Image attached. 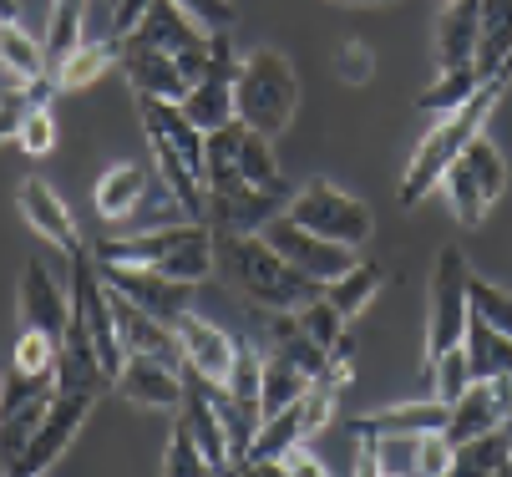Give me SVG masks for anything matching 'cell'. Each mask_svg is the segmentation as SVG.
Segmentation results:
<instances>
[{"label":"cell","mask_w":512,"mask_h":477,"mask_svg":"<svg viewBox=\"0 0 512 477\" xmlns=\"http://www.w3.org/2000/svg\"><path fill=\"white\" fill-rule=\"evenodd\" d=\"M426 376H431V396L436 401H457L467 391V325H472V305H467V259L457 244H447L436 254L431 269V300H426Z\"/></svg>","instance_id":"6da1fadb"},{"label":"cell","mask_w":512,"mask_h":477,"mask_svg":"<svg viewBox=\"0 0 512 477\" xmlns=\"http://www.w3.org/2000/svg\"><path fill=\"white\" fill-rule=\"evenodd\" d=\"M507 87H512V61L502 66L497 77H487L482 82V92L472 97V102H462L457 112H447L442 122H431V132L416 143V153H411V163H406V173H401V209H416V203L447 178V168L482 138V127H487V117L497 112V102L507 97Z\"/></svg>","instance_id":"7a4b0ae2"},{"label":"cell","mask_w":512,"mask_h":477,"mask_svg":"<svg viewBox=\"0 0 512 477\" xmlns=\"http://www.w3.org/2000/svg\"><path fill=\"white\" fill-rule=\"evenodd\" d=\"M92 259L102 264H137V269H158L168 280H183V285H203L218 264V239L208 224H163V229H148V234H127V239H102L92 244Z\"/></svg>","instance_id":"3957f363"},{"label":"cell","mask_w":512,"mask_h":477,"mask_svg":"<svg viewBox=\"0 0 512 477\" xmlns=\"http://www.w3.org/2000/svg\"><path fill=\"white\" fill-rule=\"evenodd\" d=\"M218 264L239 280V290L254 300V310H300L325 285L305 280L295 264H284L259 234H224L218 239Z\"/></svg>","instance_id":"277c9868"},{"label":"cell","mask_w":512,"mask_h":477,"mask_svg":"<svg viewBox=\"0 0 512 477\" xmlns=\"http://www.w3.org/2000/svg\"><path fill=\"white\" fill-rule=\"evenodd\" d=\"M300 107V77L295 61L274 46H259L244 56L239 82H234V112L249 132H264V138H279V132L295 122Z\"/></svg>","instance_id":"5b68a950"},{"label":"cell","mask_w":512,"mask_h":477,"mask_svg":"<svg viewBox=\"0 0 512 477\" xmlns=\"http://www.w3.org/2000/svg\"><path fill=\"white\" fill-rule=\"evenodd\" d=\"M284 214L300 229H310L330 244H345V249H360L376 234V219H371V209H365V198H355L350 188H340L330 178H310L300 193H289Z\"/></svg>","instance_id":"8992f818"},{"label":"cell","mask_w":512,"mask_h":477,"mask_svg":"<svg viewBox=\"0 0 512 477\" xmlns=\"http://www.w3.org/2000/svg\"><path fill=\"white\" fill-rule=\"evenodd\" d=\"M442 188H447V198H452L457 224H462V229H477V224L492 214V203L502 198V188H507V158L497 153L492 138H477V143L447 168Z\"/></svg>","instance_id":"52a82bcc"},{"label":"cell","mask_w":512,"mask_h":477,"mask_svg":"<svg viewBox=\"0 0 512 477\" xmlns=\"http://www.w3.org/2000/svg\"><path fill=\"white\" fill-rule=\"evenodd\" d=\"M92 406H97L92 391H51V406H46V417H41L31 447L21 452V462H16L6 477H41L56 457H66V447L82 437Z\"/></svg>","instance_id":"ba28073f"},{"label":"cell","mask_w":512,"mask_h":477,"mask_svg":"<svg viewBox=\"0 0 512 477\" xmlns=\"http://www.w3.org/2000/svg\"><path fill=\"white\" fill-rule=\"evenodd\" d=\"M259 239H264L284 264H295L305 280H315V285H330V280H340V275H345V269H355V249L330 244V239H320V234L300 229L289 214L269 219V224L259 229Z\"/></svg>","instance_id":"9c48e42d"},{"label":"cell","mask_w":512,"mask_h":477,"mask_svg":"<svg viewBox=\"0 0 512 477\" xmlns=\"http://www.w3.org/2000/svg\"><path fill=\"white\" fill-rule=\"evenodd\" d=\"M87 254H92V249H87ZM92 264H97V275H102L107 290H117L122 300H132L137 310H148V315H158V320H168V325H178V320L188 315V300H193V290H198V285H183V280L158 275V269L102 264V259H92Z\"/></svg>","instance_id":"30bf717a"},{"label":"cell","mask_w":512,"mask_h":477,"mask_svg":"<svg viewBox=\"0 0 512 477\" xmlns=\"http://www.w3.org/2000/svg\"><path fill=\"white\" fill-rule=\"evenodd\" d=\"M502 422H512V376H497V381H467V391L452 401L447 437L462 447V442H477V437L497 432Z\"/></svg>","instance_id":"8fae6325"},{"label":"cell","mask_w":512,"mask_h":477,"mask_svg":"<svg viewBox=\"0 0 512 477\" xmlns=\"http://www.w3.org/2000/svg\"><path fill=\"white\" fill-rule=\"evenodd\" d=\"M107 295H112V315H117V335H122V351H127V356H148V361H163V366H173V371L188 366V361H183L178 325H168V320H158V315H148V310H137V305L122 300L117 290H107Z\"/></svg>","instance_id":"7c38bea8"},{"label":"cell","mask_w":512,"mask_h":477,"mask_svg":"<svg viewBox=\"0 0 512 477\" xmlns=\"http://www.w3.org/2000/svg\"><path fill=\"white\" fill-rule=\"evenodd\" d=\"M16 203H21V219H26V229L36 239H46L61 254H87V239H82L77 219H71L66 198H56V188L46 178H26L21 193H16Z\"/></svg>","instance_id":"4fadbf2b"},{"label":"cell","mask_w":512,"mask_h":477,"mask_svg":"<svg viewBox=\"0 0 512 477\" xmlns=\"http://www.w3.org/2000/svg\"><path fill=\"white\" fill-rule=\"evenodd\" d=\"M178 340H183V361H188L193 376H203L208 386H229L234 361H239V340L224 325H213V320L188 310L178 320Z\"/></svg>","instance_id":"5bb4252c"},{"label":"cell","mask_w":512,"mask_h":477,"mask_svg":"<svg viewBox=\"0 0 512 477\" xmlns=\"http://www.w3.org/2000/svg\"><path fill=\"white\" fill-rule=\"evenodd\" d=\"M112 391H122L132 406H148V412H178L183 406V371L148 361V356H127Z\"/></svg>","instance_id":"9a60e30c"},{"label":"cell","mask_w":512,"mask_h":477,"mask_svg":"<svg viewBox=\"0 0 512 477\" xmlns=\"http://www.w3.org/2000/svg\"><path fill=\"white\" fill-rule=\"evenodd\" d=\"M122 77L132 87V97H163V102H183L188 97V82L178 72V61L168 51H153L142 41H122Z\"/></svg>","instance_id":"2e32d148"},{"label":"cell","mask_w":512,"mask_h":477,"mask_svg":"<svg viewBox=\"0 0 512 477\" xmlns=\"http://www.w3.org/2000/svg\"><path fill=\"white\" fill-rule=\"evenodd\" d=\"M16 310H21V325L46 330V335H56V340H61V335H66V325H71V305H66L61 285L51 280V269H46L41 259H26V269H21Z\"/></svg>","instance_id":"e0dca14e"},{"label":"cell","mask_w":512,"mask_h":477,"mask_svg":"<svg viewBox=\"0 0 512 477\" xmlns=\"http://www.w3.org/2000/svg\"><path fill=\"white\" fill-rule=\"evenodd\" d=\"M452 401H401V406H381L371 417H355L350 437H426V432H447Z\"/></svg>","instance_id":"ac0fdd59"},{"label":"cell","mask_w":512,"mask_h":477,"mask_svg":"<svg viewBox=\"0 0 512 477\" xmlns=\"http://www.w3.org/2000/svg\"><path fill=\"white\" fill-rule=\"evenodd\" d=\"M259 335H264V346L259 351H269V356H284L289 366H300L310 381L325 371V351L310 340V330L295 320V310H259Z\"/></svg>","instance_id":"d6986e66"},{"label":"cell","mask_w":512,"mask_h":477,"mask_svg":"<svg viewBox=\"0 0 512 477\" xmlns=\"http://www.w3.org/2000/svg\"><path fill=\"white\" fill-rule=\"evenodd\" d=\"M56 391H92V396H102L112 381H107V371H102V361H97V346H92V335H87V325L71 315V325H66V335H61V351H56Z\"/></svg>","instance_id":"ffe728a7"},{"label":"cell","mask_w":512,"mask_h":477,"mask_svg":"<svg viewBox=\"0 0 512 477\" xmlns=\"http://www.w3.org/2000/svg\"><path fill=\"white\" fill-rule=\"evenodd\" d=\"M477 36H482V0H447L442 21H436V72L472 66Z\"/></svg>","instance_id":"44dd1931"},{"label":"cell","mask_w":512,"mask_h":477,"mask_svg":"<svg viewBox=\"0 0 512 477\" xmlns=\"http://www.w3.org/2000/svg\"><path fill=\"white\" fill-rule=\"evenodd\" d=\"M122 41H142V46H153V51L183 56V51L208 46V31H203L193 16H183V11L173 6V0H153L148 16H142V21L132 26V36H122Z\"/></svg>","instance_id":"7402d4cb"},{"label":"cell","mask_w":512,"mask_h":477,"mask_svg":"<svg viewBox=\"0 0 512 477\" xmlns=\"http://www.w3.org/2000/svg\"><path fill=\"white\" fill-rule=\"evenodd\" d=\"M117 61H122V36L102 31V36H87L77 51H71L56 72H51V82H56V92H82V87H92L97 77H107Z\"/></svg>","instance_id":"603a6c76"},{"label":"cell","mask_w":512,"mask_h":477,"mask_svg":"<svg viewBox=\"0 0 512 477\" xmlns=\"http://www.w3.org/2000/svg\"><path fill=\"white\" fill-rule=\"evenodd\" d=\"M0 72L21 87H36L51 77V61H46V41L31 36L21 21H0Z\"/></svg>","instance_id":"cb8c5ba5"},{"label":"cell","mask_w":512,"mask_h":477,"mask_svg":"<svg viewBox=\"0 0 512 477\" xmlns=\"http://www.w3.org/2000/svg\"><path fill=\"white\" fill-rule=\"evenodd\" d=\"M512 61V0H482V36H477V77H497Z\"/></svg>","instance_id":"d4e9b609"},{"label":"cell","mask_w":512,"mask_h":477,"mask_svg":"<svg viewBox=\"0 0 512 477\" xmlns=\"http://www.w3.org/2000/svg\"><path fill=\"white\" fill-rule=\"evenodd\" d=\"M467 376H472V381L512 376V335L492 330V325L477 320V315H472V325H467Z\"/></svg>","instance_id":"484cf974"},{"label":"cell","mask_w":512,"mask_h":477,"mask_svg":"<svg viewBox=\"0 0 512 477\" xmlns=\"http://www.w3.org/2000/svg\"><path fill=\"white\" fill-rule=\"evenodd\" d=\"M142 193H148V173H142V163H117V168H107L102 178H97V214L107 219V224H117V219H127L137 203H142Z\"/></svg>","instance_id":"4316f807"},{"label":"cell","mask_w":512,"mask_h":477,"mask_svg":"<svg viewBox=\"0 0 512 477\" xmlns=\"http://www.w3.org/2000/svg\"><path fill=\"white\" fill-rule=\"evenodd\" d=\"M87 11H92V0H51V11H46V61H51V72L87 41Z\"/></svg>","instance_id":"83f0119b"},{"label":"cell","mask_w":512,"mask_h":477,"mask_svg":"<svg viewBox=\"0 0 512 477\" xmlns=\"http://www.w3.org/2000/svg\"><path fill=\"white\" fill-rule=\"evenodd\" d=\"M310 391V376L300 371V366H289L284 356H269L264 351V386H259V427L269 422V417H279V412H289L300 396Z\"/></svg>","instance_id":"f1b7e54d"},{"label":"cell","mask_w":512,"mask_h":477,"mask_svg":"<svg viewBox=\"0 0 512 477\" xmlns=\"http://www.w3.org/2000/svg\"><path fill=\"white\" fill-rule=\"evenodd\" d=\"M381 290H386V269L365 259V264L345 269L340 280H330V285H325V300H330V305H335L345 320H355V315H365V310H371V300H376Z\"/></svg>","instance_id":"f546056e"},{"label":"cell","mask_w":512,"mask_h":477,"mask_svg":"<svg viewBox=\"0 0 512 477\" xmlns=\"http://www.w3.org/2000/svg\"><path fill=\"white\" fill-rule=\"evenodd\" d=\"M234 168H239L244 183L269 188V193H284L279 158H274V138H264V132H249L244 122H239V138H234Z\"/></svg>","instance_id":"4dcf8cb0"},{"label":"cell","mask_w":512,"mask_h":477,"mask_svg":"<svg viewBox=\"0 0 512 477\" xmlns=\"http://www.w3.org/2000/svg\"><path fill=\"white\" fill-rule=\"evenodd\" d=\"M507 457H512V422H502L497 432H487L477 442H462L447 477H497L507 467Z\"/></svg>","instance_id":"1f68e13d"},{"label":"cell","mask_w":512,"mask_h":477,"mask_svg":"<svg viewBox=\"0 0 512 477\" xmlns=\"http://www.w3.org/2000/svg\"><path fill=\"white\" fill-rule=\"evenodd\" d=\"M56 351H61V340H56V335L21 325L16 346H11V376H26V381H51V376H56Z\"/></svg>","instance_id":"d6a6232c"},{"label":"cell","mask_w":512,"mask_h":477,"mask_svg":"<svg viewBox=\"0 0 512 477\" xmlns=\"http://www.w3.org/2000/svg\"><path fill=\"white\" fill-rule=\"evenodd\" d=\"M477 92H482L477 66H457V72H436V82L416 97V107L431 112V117H447V112H457L462 102H472Z\"/></svg>","instance_id":"836d02e7"},{"label":"cell","mask_w":512,"mask_h":477,"mask_svg":"<svg viewBox=\"0 0 512 477\" xmlns=\"http://www.w3.org/2000/svg\"><path fill=\"white\" fill-rule=\"evenodd\" d=\"M300 442H305V432H300V401H295L289 412L269 417V422L254 432V442H249L244 462H279L289 447H300Z\"/></svg>","instance_id":"e575fe53"},{"label":"cell","mask_w":512,"mask_h":477,"mask_svg":"<svg viewBox=\"0 0 512 477\" xmlns=\"http://www.w3.org/2000/svg\"><path fill=\"white\" fill-rule=\"evenodd\" d=\"M51 97H56V82H51V77L36 82V87L11 82L6 92H0V143H16V132H21L26 112H31V107H46Z\"/></svg>","instance_id":"d590c367"},{"label":"cell","mask_w":512,"mask_h":477,"mask_svg":"<svg viewBox=\"0 0 512 477\" xmlns=\"http://www.w3.org/2000/svg\"><path fill=\"white\" fill-rule=\"evenodd\" d=\"M163 477H213V467H208V457L198 452V442H193L183 412L173 417V437H168V452H163Z\"/></svg>","instance_id":"8d00e7d4"},{"label":"cell","mask_w":512,"mask_h":477,"mask_svg":"<svg viewBox=\"0 0 512 477\" xmlns=\"http://www.w3.org/2000/svg\"><path fill=\"white\" fill-rule=\"evenodd\" d=\"M467 305H472V315H477V320H487L492 330L512 335V295H507L502 285H492V280L472 275V269H467Z\"/></svg>","instance_id":"74e56055"},{"label":"cell","mask_w":512,"mask_h":477,"mask_svg":"<svg viewBox=\"0 0 512 477\" xmlns=\"http://www.w3.org/2000/svg\"><path fill=\"white\" fill-rule=\"evenodd\" d=\"M259 386H264V351L259 346H244L239 340V361H234V376H229V396L244 406V412L259 422Z\"/></svg>","instance_id":"f35d334b"},{"label":"cell","mask_w":512,"mask_h":477,"mask_svg":"<svg viewBox=\"0 0 512 477\" xmlns=\"http://www.w3.org/2000/svg\"><path fill=\"white\" fill-rule=\"evenodd\" d=\"M295 320L310 330V340H315V346H320L325 356H330V346H335V340L350 330V320H345V315H340V310L325 300V290H320L310 305H300V310H295Z\"/></svg>","instance_id":"ab89813d"},{"label":"cell","mask_w":512,"mask_h":477,"mask_svg":"<svg viewBox=\"0 0 512 477\" xmlns=\"http://www.w3.org/2000/svg\"><path fill=\"white\" fill-rule=\"evenodd\" d=\"M452 457H457V442L447 432L411 437V477H447Z\"/></svg>","instance_id":"60d3db41"},{"label":"cell","mask_w":512,"mask_h":477,"mask_svg":"<svg viewBox=\"0 0 512 477\" xmlns=\"http://www.w3.org/2000/svg\"><path fill=\"white\" fill-rule=\"evenodd\" d=\"M335 401H340V391L330 386V381H310V391L300 396V432H305V442L310 437H320L325 427H330V417H335Z\"/></svg>","instance_id":"b9f144b4"},{"label":"cell","mask_w":512,"mask_h":477,"mask_svg":"<svg viewBox=\"0 0 512 477\" xmlns=\"http://www.w3.org/2000/svg\"><path fill=\"white\" fill-rule=\"evenodd\" d=\"M335 77L345 82V87H365L376 77V51L365 46L360 36H345L340 46H335Z\"/></svg>","instance_id":"7bdbcfd3"},{"label":"cell","mask_w":512,"mask_h":477,"mask_svg":"<svg viewBox=\"0 0 512 477\" xmlns=\"http://www.w3.org/2000/svg\"><path fill=\"white\" fill-rule=\"evenodd\" d=\"M16 143H21L26 158H51V148H56V117H51V102L26 112V122H21V132H16Z\"/></svg>","instance_id":"ee69618b"},{"label":"cell","mask_w":512,"mask_h":477,"mask_svg":"<svg viewBox=\"0 0 512 477\" xmlns=\"http://www.w3.org/2000/svg\"><path fill=\"white\" fill-rule=\"evenodd\" d=\"M173 6H178L183 16H193L208 36L234 31V0H173Z\"/></svg>","instance_id":"f6af8a7d"},{"label":"cell","mask_w":512,"mask_h":477,"mask_svg":"<svg viewBox=\"0 0 512 477\" xmlns=\"http://www.w3.org/2000/svg\"><path fill=\"white\" fill-rule=\"evenodd\" d=\"M279 462H284V472H289V477H330V472H325V462H320L305 442H300V447H289Z\"/></svg>","instance_id":"bcb514c9"},{"label":"cell","mask_w":512,"mask_h":477,"mask_svg":"<svg viewBox=\"0 0 512 477\" xmlns=\"http://www.w3.org/2000/svg\"><path fill=\"white\" fill-rule=\"evenodd\" d=\"M153 0H112V36H132V26L148 16Z\"/></svg>","instance_id":"7dc6e473"},{"label":"cell","mask_w":512,"mask_h":477,"mask_svg":"<svg viewBox=\"0 0 512 477\" xmlns=\"http://www.w3.org/2000/svg\"><path fill=\"white\" fill-rule=\"evenodd\" d=\"M350 477H376V462H371V442H355V462H350Z\"/></svg>","instance_id":"c3c4849f"},{"label":"cell","mask_w":512,"mask_h":477,"mask_svg":"<svg viewBox=\"0 0 512 477\" xmlns=\"http://www.w3.org/2000/svg\"><path fill=\"white\" fill-rule=\"evenodd\" d=\"M239 477H289L284 462H239Z\"/></svg>","instance_id":"681fc988"},{"label":"cell","mask_w":512,"mask_h":477,"mask_svg":"<svg viewBox=\"0 0 512 477\" xmlns=\"http://www.w3.org/2000/svg\"><path fill=\"white\" fill-rule=\"evenodd\" d=\"M0 21H21V0H0Z\"/></svg>","instance_id":"f907efd6"},{"label":"cell","mask_w":512,"mask_h":477,"mask_svg":"<svg viewBox=\"0 0 512 477\" xmlns=\"http://www.w3.org/2000/svg\"><path fill=\"white\" fill-rule=\"evenodd\" d=\"M340 6H381V0H340Z\"/></svg>","instance_id":"816d5d0a"},{"label":"cell","mask_w":512,"mask_h":477,"mask_svg":"<svg viewBox=\"0 0 512 477\" xmlns=\"http://www.w3.org/2000/svg\"><path fill=\"white\" fill-rule=\"evenodd\" d=\"M213 477H239V467H224V472H213Z\"/></svg>","instance_id":"f5cc1de1"},{"label":"cell","mask_w":512,"mask_h":477,"mask_svg":"<svg viewBox=\"0 0 512 477\" xmlns=\"http://www.w3.org/2000/svg\"><path fill=\"white\" fill-rule=\"evenodd\" d=\"M0 401H6V386H0Z\"/></svg>","instance_id":"db71d44e"},{"label":"cell","mask_w":512,"mask_h":477,"mask_svg":"<svg viewBox=\"0 0 512 477\" xmlns=\"http://www.w3.org/2000/svg\"><path fill=\"white\" fill-rule=\"evenodd\" d=\"M0 477H6V467H0Z\"/></svg>","instance_id":"11a10c76"}]
</instances>
